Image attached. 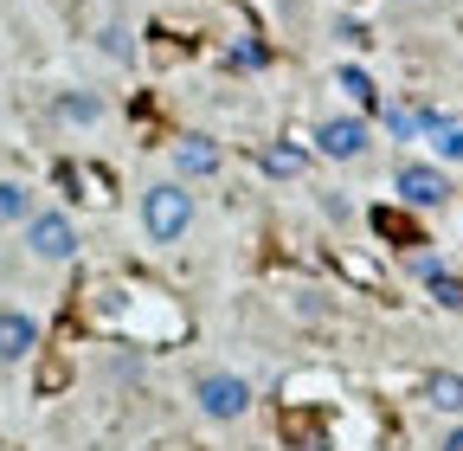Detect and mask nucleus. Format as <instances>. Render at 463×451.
I'll use <instances>...</instances> for the list:
<instances>
[{
    "label": "nucleus",
    "instance_id": "5",
    "mask_svg": "<svg viewBox=\"0 0 463 451\" xmlns=\"http://www.w3.org/2000/svg\"><path fill=\"white\" fill-rule=\"evenodd\" d=\"M367 149H373L367 110H354V117H322V123H316V155H322V161H361Z\"/></svg>",
    "mask_w": 463,
    "mask_h": 451
},
{
    "label": "nucleus",
    "instance_id": "4",
    "mask_svg": "<svg viewBox=\"0 0 463 451\" xmlns=\"http://www.w3.org/2000/svg\"><path fill=\"white\" fill-rule=\"evenodd\" d=\"M392 194L412 213H438V206H450V175L438 161H399L392 168Z\"/></svg>",
    "mask_w": 463,
    "mask_h": 451
},
{
    "label": "nucleus",
    "instance_id": "14",
    "mask_svg": "<svg viewBox=\"0 0 463 451\" xmlns=\"http://www.w3.org/2000/svg\"><path fill=\"white\" fill-rule=\"evenodd\" d=\"M97 52H103L109 65H129V59H136V33H129L123 20H109V26H97Z\"/></svg>",
    "mask_w": 463,
    "mask_h": 451
},
{
    "label": "nucleus",
    "instance_id": "9",
    "mask_svg": "<svg viewBox=\"0 0 463 451\" xmlns=\"http://www.w3.org/2000/svg\"><path fill=\"white\" fill-rule=\"evenodd\" d=\"M380 123L392 142H425V123H431V103H380Z\"/></svg>",
    "mask_w": 463,
    "mask_h": 451
},
{
    "label": "nucleus",
    "instance_id": "12",
    "mask_svg": "<svg viewBox=\"0 0 463 451\" xmlns=\"http://www.w3.org/2000/svg\"><path fill=\"white\" fill-rule=\"evenodd\" d=\"M425 407H438V413H463V374H425Z\"/></svg>",
    "mask_w": 463,
    "mask_h": 451
},
{
    "label": "nucleus",
    "instance_id": "13",
    "mask_svg": "<svg viewBox=\"0 0 463 451\" xmlns=\"http://www.w3.org/2000/svg\"><path fill=\"white\" fill-rule=\"evenodd\" d=\"M335 84L347 91V103H354V110H380V84H373L361 65H341V72H335Z\"/></svg>",
    "mask_w": 463,
    "mask_h": 451
},
{
    "label": "nucleus",
    "instance_id": "8",
    "mask_svg": "<svg viewBox=\"0 0 463 451\" xmlns=\"http://www.w3.org/2000/svg\"><path fill=\"white\" fill-rule=\"evenodd\" d=\"M219 168H225V155H219L213 136H181L174 142V181H213Z\"/></svg>",
    "mask_w": 463,
    "mask_h": 451
},
{
    "label": "nucleus",
    "instance_id": "3",
    "mask_svg": "<svg viewBox=\"0 0 463 451\" xmlns=\"http://www.w3.org/2000/svg\"><path fill=\"white\" fill-rule=\"evenodd\" d=\"M20 233H26V252L39 258V264H71L78 258V219L65 213V206H33V219L20 226Z\"/></svg>",
    "mask_w": 463,
    "mask_h": 451
},
{
    "label": "nucleus",
    "instance_id": "21",
    "mask_svg": "<svg viewBox=\"0 0 463 451\" xmlns=\"http://www.w3.org/2000/svg\"><path fill=\"white\" fill-rule=\"evenodd\" d=\"M0 451H20V445H0Z\"/></svg>",
    "mask_w": 463,
    "mask_h": 451
},
{
    "label": "nucleus",
    "instance_id": "16",
    "mask_svg": "<svg viewBox=\"0 0 463 451\" xmlns=\"http://www.w3.org/2000/svg\"><path fill=\"white\" fill-rule=\"evenodd\" d=\"M425 291H431V297H438L444 310H463V277H450V271H438V277H431V284H425Z\"/></svg>",
    "mask_w": 463,
    "mask_h": 451
},
{
    "label": "nucleus",
    "instance_id": "18",
    "mask_svg": "<svg viewBox=\"0 0 463 451\" xmlns=\"http://www.w3.org/2000/svg\"><path fill=\"white\" fill-rule=\"evenodd\" d=\"M316 206H322V213H328L335 226H347V219H354V206H347V200H341L335 187H316Z\"/></svg>",
    "mask_w": 463,
    "mask_h": 451
},
{
    "label": "nucleus",
    "instance_id": "11",
    "mask_svg": "<svg viewBox=\"0 0 463 451\" xmlns=\"http://www.w3.org/2000/svg\"><path fill=\"white\" fill-rule=\"evenodd\" d=\"M425 142L438 149V161H463V117H444V110H431Z\"/></svg>",
    "mask_w": 463,
    "mask_h": 451
},
{
    "label": "nucleus",
    "instance_id": "19",
    "mask_svg": "<svg viewBox=\"0 0 463 451\" xmlns=\"http://www.w3.org/2000/svg\"><path fill=\"white\" fill-rule=\"evenodd\" d=\"M335 39H341V45H367L373 33H367L361 20H347V14H341V20H335Z\"/></svg>",
    "mask_w": 463,
    "mask_h": 451
},
{
    "label": "nucleus",
    "instance_id": "22",
    "mask_svg": "<svg viewBox=\"0 0 463 451\" xmlns=\"http://www.w3.org/2000/svg\"><path fill=\"white\" fill-rule=\"evenodd\" d=\"M405 7H412V0H405Z\"/></svg>",
    "mask_w": 463,
    "mask_h": 451
},
{
    "label": "nucleus",
    "instance_id": "20",
    "mask_svg": "<svg viewBox=\"0 0 463 451\" xmlns=\"http://www.w3.org/2000/svg\"><path fill=\"white\" fill-rule=\"evenodd\" d=\"M438 451H463V426H450V432H444V445H438Z\"/></svg>",
    "mask_w": 463,
    "mask_h": 451
},
{
    "label": "nucleus",
    "instance_id": "10",
    "mask_svg": "<svg viewBox=\"0 0 463 451\" xmlns=\"http://www.w3.org/2000/svg\"><path fill=\"white\" fill-rule=\"evenodd\" d=\"M33 187L26 181H14V175H0V233H7V226H26L33 219Z\"/></svg>",
    "mask_w": 463,
    "mask_h": 451
},
{
    "label": "nucleus",
    "instance_id": "2",
    "mask_svg": "<svg viewBox=\"0 0 463 451\" xmlns=\"http://www.w3.org/2000/svg\"><path fill=\"white\" fill-rule=\"evenodd\" d=\"M251 380L245 374H232V368H200L194 374V413L200 419H213V426H239L245 413H251Z\"/></svg>",
    "mask_w": 463,
    "mask_h": 451
},
{
    "label": "nucleus",
    "instance_id": "17",
    "mask_svg": "<svg viewBox=\"0 0 463 451\" xmlns=\"http://www.w3.org/2000/svg\"><path fill=\"white\" fill-rule=\"evenodd\" d=\"M405 271H412L419 284H431V277H438V271H450V264H444L438 252H412V258H405Z\"/></svg>",
    "mask_w": 463,
    "mask_h": 451
},
{
    "label": "nucleus",
    "instance_id": "1",
    "mask_svg": "<svg viewBox=\"0 0 463 451\" xmlns=\"http://www.w3.org/2000/svg\"><path fill=\"white\" fill-rule=\"evenodd\" d=\"M136 213H142L148 245H181L194 233V187L187 181H155V187H142Z\"/></svg>",
    "mask_w": 463,
    "mask_h": 451
},
{
    "label": "nucleus",
    "instance_id": "15",
    "mask_svg": "<svg viewBox=\"0 0 463 451\" xmlns=\"http://www.w3.org/2000/svg\"><path fill=\"white\" fill-rule=\"evenodd\" d=\"M258 161H264V175H277V181H297L303 168H309V155H303V149H289V142H270Z\"/></svg>",
    "mask_w": 463,
    "mask_h": 451
},
{
    "label": "nucleus",
    "instance_id": "6",
    "mask_svg": "<svg viewBox=\"0 0 463 451\" xmlns=\"http://www.w3.org/2000/svg\"><path fill=\"white\" fill-rule=\"evenodd\" d=\"M39 355V316L20 303H0V368H26Z\"/></svg>",
    "mask_w": 463,
    "mask_h": 451
},
{
    "label": "nucleus",
    "instance_id": "7",
    "mask_svg": "<svg viewBox=\"0 0 463 451\" xmlns=\"http://www.w3.org/2000/svg\"><path fill=\"white\" fill-rule=\"evenodd\" d=\"M103 117H109L103 91H84V84H65V91H52V123H65V130H97Z\"/></svg>",
    "mask_w": 463,
    "mask_h": 451
}]
</instances>
